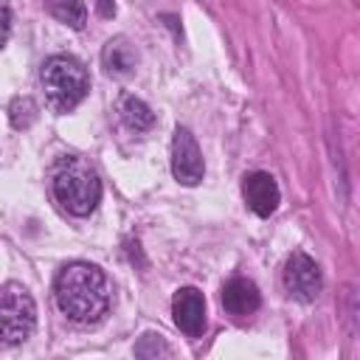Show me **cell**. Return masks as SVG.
<instances>
[{"label":"cell","mask_w":360,"mask_h":360,"mask_svg":"<svg viewBox=\"0 0 360 360\" xmlns=\"http://www.w3.org/2000/svg\"><path fill=\"white\" fill-rule=\"evenodd\" d=\"M284 287L295 301H304V304L315 301L321 287H323V276H321L318 262L312 256L295 250L284 264Z\"/></svg>","instance_id":"5b68a950"},{"label":"cell","mask_w":360,"mask_h":360,"mask_svg":"<svg viewBox=\"0 0 360 360\" xmlns=\"http://www.w3.org/2000/svg\"><path fill=\"white\" fill-rule=\"evenodd\" d=\"M39 84L45 93V101L53 112H70L82 104V98L90 90L87 70L73 56H51L39 70Z\"/></svg>","instance_id":"7a4b0ae2"},{"label":"cell","mask_w":360,"mask_h":360,"mask_svg":"<svg viewBox=\"0 0 360 360\" xmlns=\"http://www.w3.org/2000/svg\"><path fill=\"white\" fill-rule=\"evenodd\" d=\"M53 298L68 321L79 326H93L110 312L112 292L107 276L96 264L73 262L59 270L53 284Z\"/></svg>","instance_id":"6da1fadb"},{"label":"cell","mask_w":360,"mask_h":360,"mask_svg":"<svg viewBox=\"0 0 360 360\" xmlns=\"http://www.w3.org/2000/svg\"><path fill=\"white\" fill-rule=\"evenodd\" d=\"M172 174L183 186H197L205 174L202 152L186 127H177L174 138H172Z\"/></svg>","instance_id":"8992f818"},{"label":"cell","mask_w":360,"mask_h":360,"mask_svg":"<svg viewBox=\"0 0 360 360\" xmlns=\"http://www.w3.org/2000/svg\"><path fill=\"white\" fill-rule=\"evenodd\" d=\"M135 354H138V357H169V354H172V349H169V343L163 340V335L146 332V335L138 340Z\"/></svg>","instance_id":"4fadbf2b"},{"label":"cell","mask_w":360,"mask_h":360,"mask_svg":"<svg viewBox=\"0 0 360 360\" xmlns=\"http://www.w3.org/2000/svg\"><path fill=\"white\" fill-rule=\"evenodd\" d=\"M174 326L186 338H200L205 332V298L197 287H180L172 298Z\"/></svg>","instance_id":"52a82bcc"},{"label":"cell","mask_w":360,"mask_h":360,"mask_svg":"<svg viewBox=\"0 0 360 360\" xmlns=\"http://www.w3.org/2000/svg\"><path fill=\"white\" fill-rule=\"evenodd\" d=\"M101 59H104V68L110 73H115V76H127L135 68V51L124 39H110L104 53H101Z\"/></svg>","instance_id":"30bf717a"},{"label":"cell","mask_w":360,"mask_h":360,"mask_svg":"<svg viewBox=\"0 0 360 360\" xmlns=\"http://www.w3.org/2000/svg\"><path fill=\"white\" fill-rule=\"evenodd\" d=\"M53 197L70 217H87L101 200V180L84 160L65 158L53 172Z\"/></svg>","instance_id":"3957f363"},{"label":"cell","mask_w":360,"mask_h":360,"mask_svg":"<svg viewBox=\"0 0 360 360\" xmlns=\"http://www.w3.org/2000/svg\"><path fill=\"white\" fill-rule=\"evenodd\" d=\"M51 17H56L59 22L70 25V28H84L87 22V8L84 0H45Z\"/></svg>","instance_id":"7c38bea8"},{"label":"cell","mask_w":360,"mask_h":360,"mask_svg":"<svg viewBox=\"0 0 360 360\" xmlns=\"http://www.w3.org/2000/svg\"><path fill=\"white\" fill-rule=\"evenodd\" d=\"M242 197L256 217H270L281 202L278 183L270 172H250L242 183Z\"/></svg>","instance_id":"ba28073f"},{"label":"cell","mask_w":360,"mask_h":360,"mask_svg":"<svg viewBox=\"0 0 360 360\" xmlns=\"http://www.w3.org/2000/svg\"><path fill=\"white\" fill-rule=\"evenodd\" d=\"M118 112H121L124 124L129 129H135V132H143V129H149L155 124V112L149 110V104L141 101V98H135V96H124Z\"/></svg>","instance_id":"8fae6325"},{"label":"cell","mask_w":360,"mask_h":360,"mask_svg":"<svg viewBox=\"0 0 360 360\" xmlns=\"http://www.w3.org/2000/svg\"><path fill=\"white\" fill-rule=\"evenodd\" d=\"M8 37H11V8L3 6V42H8Z\"/></svg>","instance_id":"2e32d148"},{"label":"cell","mask_w":360,"mask_h":360,"mask_svg":"<svg viewBox=\"0 0 360 360\" xmlns=\"http://www.w3.org/2000/svg\"><path fill=\"white\" fill-rule=\"evenodd\" d=\"M219 301L231 318H250L262 307V292L250 278H231L225 281Z\"/></svg>","instance_id":"9c48e42d"},{"label":"cell","mask_w":360,"mask_h":360,"mask_svg":"<svg viewBox=\"0 0 360 360\" xmlns=\"http://www.w3.org/2000/svg\"><path fill=\"white\" fill-rule=\"evenodd\" d=\"M8 115H11V124H14L17 129L28 127V124H31V118H34V104H31V98L17 96V98L11 101V107H8Z\"/></svg>","instance_id":"5bb4252c"},{"label":"cell","mask_w":360,"mask_h":360,"mask_svg":"<svg viewBox=\"0 0 360 360\" xmlns=\"http://www.w3.org/2000/svg\"><path fill=\"white\" fill-rule=\"evenodd\" d=\"M0 315H3L0 318L3 321V346H17L31 338V332L37 326V304L22 284L8 281L3 287Z\"/></svg>","instance_id":"277c9868"},{"label":"cell","mask_w":360,"mask_h":360,"mask_svg":"<svg viewBox=\"0 0 360 360\" xmlns=\"http://www.w3.org/2000/svg\"><path fill=\"white\" fill-rule=\"evenodd\" d=\"M96 11L101 17H112L115 14V0H96Z\"/></svg>","instance_id":"9a60e30c"}]
</instances>
